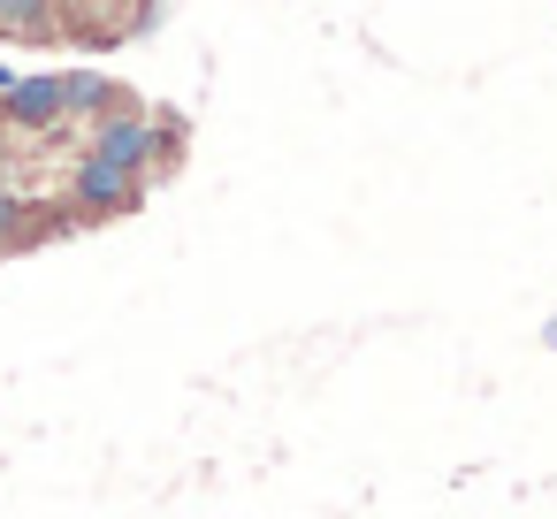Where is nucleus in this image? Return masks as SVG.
<instances>
[{
  "mask_svg": "<svg viewBox=\"0 0 557 519\" xmlns=\"http://www.w3.org/2000/svg\"><path fill=\"white\" fill-rule=\"evenodd\" d=\"M47 0H0V39H24V47H54L62 39V24L54 16H39Z\"/></svg>",
  "mask_w": 557,
  "mask_h": 519,
  "instance_id": "nucleus-5",
  "label": "nucleus"
},
{
  "mask_svg": "<svg viewBox=\"0 0 557 519\" xmlns=\"http://www.w3.org/2000/svg\"><path fill=\"white\" fill-rule=\"evenodd\" d=\"M0 115H9L16 131H54V123H62V77H24V85H9Z\"/></svg>",
  "mask_w": 557,
  "mask_h": 519,
  "instance_id": "nucleus-3",
  "label": "nucleus"
},
{
  "mask_svg": "<svg viewBox=\"0 0 557 519\" xmlns=\"http://www.w3.org/2000/svg\"><path fill=\"white\" fill-rule=\"evenodd\" d=\"M108 108H123L115 77H100V70H70L62 77V115H108Z\"/></svg>",
  "mask_w": 557,
  "mask_h": 519,
  "instance_id": "nucleus-4",
  "label": "nucleus"
},
{
  "mask_svg": "<svg viewBox=\"0 0 557 519\" xmlns=\"http://www.w3.org/2000/svg\"><path fill=\"white\" fill-rule=\"evenodd\" d=\"M16 230H24V207H16L9 191H0V237H16Z\"/></svg>",
  "mask_w": 557,
  "mask_h": 519,
  "instance_id": "nucleus-6",
  "label": "nucleus"
},
{
  "mask_svg": "<svg viewBox=\"0 0 557 519\" xmlns=\"http://www.w3.org/2000/svg\"><path fill=\"white\" fill-rule=\"evenodd\" d=\"M176 146H184L176 115H161V131H153V115H146V108H115V115H100V123H92V153H100V161H115V169H131V176H146V161H153V153H161V161H176Z\"/></svg>",
  "mask_w": 557,
  "mask_h": 519,
  "instance_id": "nucleus-1",
  "label": "nucleus"
},
{
  "mask_svg": "<svg viewBox=\"0 0 557 519\" xmlns=\"http://www.w3.org/2000/svg\"><path fill=\"white\" fill-rule=\"evenodd\" d=\"M70 191H77L92 214H123V207H138V176H131V169H115V161H100V153H85V161H77Z\"/></svg>",
  "mask_w": 557,
  "mask_h": 519,
  "instance_id": "nucleus-2",
  "label": "nucleus"
}]
</instances>
